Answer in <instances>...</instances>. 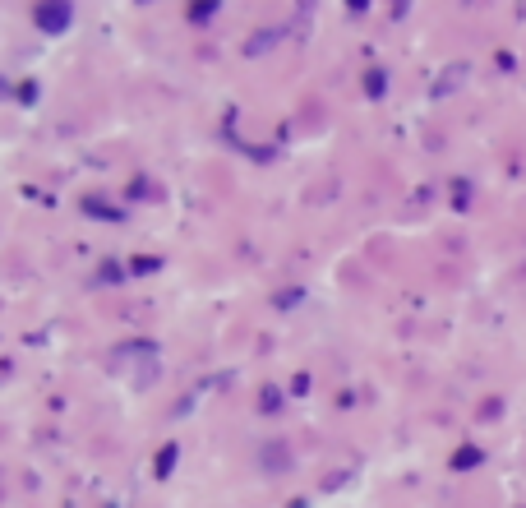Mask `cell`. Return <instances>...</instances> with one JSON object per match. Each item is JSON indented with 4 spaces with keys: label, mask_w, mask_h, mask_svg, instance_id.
<instances>
[{
    "label": "cell",
    "mask_w": 526,
    "mask_h": 508,
    "mask_svg": "<svg viewBox=\"0 0 526 508\" xmlns=\"http://www.w3.org/2000/svg\"><path fill=\"white\" fill-rule=\"evenodd\" d=\"M213 14H217V0H194V10H190L194 24H208Z\"/></svg>",
    "instance_id": "cell-3"
},
{
    "label": "cell",
    "mask_w": 526,
    "mask_h": 508,
    "mask_svg": "<svg viewBox=\"0 0 526 508\" xmlns=\"http://www.w3.org/2000/svg\"><path fill=\"white\" fill-rule=\"evenodd\" d=\"M462 74H467V65H457V70H448V74L439 79V84H434V93H439V97H448L457 84H462Z\"/></svg>",
    "instance_id": "cell-2"
},
{
    "label": "cell",
    "mask_w": 526,
    "mask_h": 508,
    "mask_svg": "<svg viewBox=\"0 0 526 508\" xmlns=\"http://www.w3.org/2000/svg\"><path fill=\"white\" fill-rule=\"evenodd\" d=\"M379 93H383V74L374 70V74H370V97H379Z\"/></svg>",
    "instance_id": "cell-6"
},
{
    "label": "cell",
    "mask_w": 526,
    "mask_h": 508,
    "mask_svg": "<svg viewBox=\"0 0 526 508\" xmlns=\"http://www.w3.org/2000/svg\"><path fill=\"white\" fill-rule=\"evenodd\" d=\"M402 5H407V0H397V10H402Z\"/></svg>",
    "instance_id": "cell-7"
},
{
    "label": "cell",
    "mask_w": 526,
    "mask_h": 508,
    "mask_svg": "<svg viewBox=\"0 0 526 508\" xmlns=\"http://www.w3.org/2000/svg\"><path fill=\"white\" fill-rule=\"evenodd\" d=\"M476 462H480V448H462V453L453 458V467L457 472H467V467H476Z\"/></svg>",
    "instance_id": "cell-4"
},
{
    "label": "cell",
    "mask_w": 526,
    "mask_h": 508,
    "mask_svg": "<svg viewBox=\"0 0 526 508\" xmlns=\"http://www.w3.org/2000/svg\"><path fill=\"white\" fill-rule=\"evenodd\" d=\"M33 24L42 28V33H65V28L74 24V5L70 0H37L33 5Z\"/></svg>",
    "instance_id": "cell-1"
},
{
    "label": "cell",
    "mask_w": 526,
    "mask_h": 508,
    "mask_svg": "<svg viewBox=\"0 0 526 508\" xmlns=\"http://www.w3.org/2000/svg\"><path fill=\"white\" fill-rule=\"evenodd\" d=\"M171 462H176V448H167V453L157 458V476H167V472H171Z\"/></svg>",
    "instance_id": "cell-5"
}]
</instances>
